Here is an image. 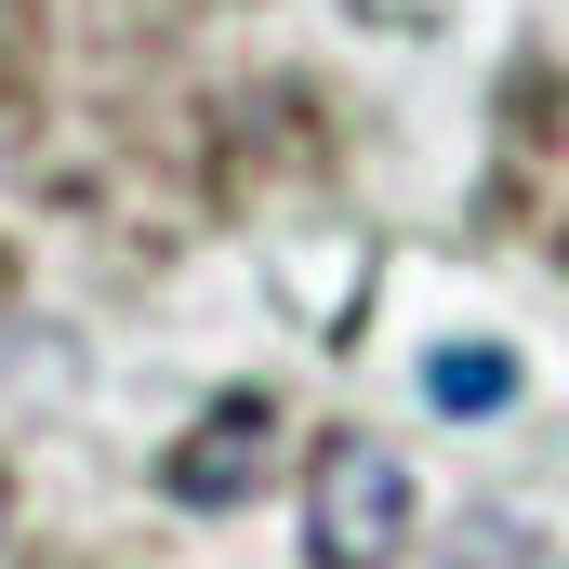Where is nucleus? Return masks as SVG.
<instances>
[{"instance_id": "nucleus-1", "label": "nucleus", "mask_w": 569, "mask_h": 569, "mask_svg": "<svg viewBox=\"0 0 569 569\" xmlns=\"http://www.w3.org/2000/svg\"><path fill=\"white\" fill-rule=\"evenodd\" d=\"M411 517H425V503H411V463H398L385 437L345 425L305 463V557L318 569H398L411 557Z\"/></svg>"}, {"instance_id": "nucleus-2", "label": "nucleus", "mask_w": 569, "mask_h": 569, "mask_svg": "<svg viewBox=\"0 0 569 569\" xmlns=\"http://www.w3.org/2000/svg\"><path fill=\"white\" fill-rule=\"evenodd\" d=\"M266 437H279V411H266V398H226L212 425L172 450V503H239V490L266 477Z\"/></svg>"}, {"instance_id": "nucleus-3", "label": "nucleus", "mask_w": 569, "mask_h": 569, "mask_svg": "<svg viewBox=\"0 0 569 569\" xmlns=\"http://www.w3.org/2000/svg\"><path fill=\"white\" fill-rule=\"evenodd\" d=\"M425 398L437 411H503L517 398V358L503 345H450V358H425Z\"/></svg>"}, {"instance_id": "nucleus-4", "label": "nucleus", "mask_w": 569, "mask_h": 569, "mask_svg": "<svg viewBox=\"0 0 569 569\" xmlns=\"http://www.w3.org/2000/svg\"><path fill=\"white\" fill-rule=\"evenodd\" d=\"M0 517H13V477H0Z\"/></svg>"}, {"instance_id": "nucleus-5", "label": "nucleus", "mask_w": 569, "mask_h": 569, "mask_svg": "<svg viewBox=\"0 0 569 569\" xmlns=\"http://www.w3.org/2000/svg\"><path fill=\"white\" fill-rule=\"evenodd\" d=\"M0 291H13V266H0Z\"/></svg>"}]
</instances>
